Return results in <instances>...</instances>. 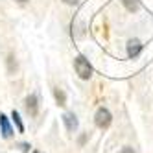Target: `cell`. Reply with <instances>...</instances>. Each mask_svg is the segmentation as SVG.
Wrapping results in <instances>:
<instances>
[{"instance_id":"6da1fadb","label":"cell","mask_w":153,"mask_h":153,"mask_svg":"<svg viewBox=\"0 0 153 153\" xmlns=\"http://www.w3.org/2000/svg\"><path fill=\"white\" fill-rule=\"evenodd\" d=\"M74 67H76V72H78V76L81 79H89L91 76H92V67H91V63L87 61L85 57H76L74 61Z\"/></svg>"},{"instance_id":"7a4b0ae2","label":"cell","mask_w":153,"mask_h":153,"mask_svg":"<svg viewBox=\"0 0 153 153\" xmlns=\"http://www.w3.org/2000/svg\"><path fill=\"white\" fill-rule=\"evenodd\" d=\"M111 120H113V116H111V113H109L105 107H100L96 111L94 122H96V126L100 127V129H107L109 126H111Z\"/></svg>"},{"instance_id":"3957f363","label":"cell","mask_w":153,"mask_h":153,"mask_svg":"<svg viewBox=\"0 0 153 153\" xmlns=\"http://www.w3.org/2000/svg\"><path fill=\"white\" fill-rule=\"evenodd\" d=\"M26 109H28L30 116H37V113H39V103H37V96L35 94H31V96L26 98Z\"/></svg>"},{"instance_id":"277c9868","label":"cell","mask_w":153,"mask_h":153,"mask_svg":"<svg viewBox=\"0 0 153 153\" xmlns=\"http://www.w3.org/2000/svg\"><path fill=\"white\" fill-rule=\"evenodd\" d=\"M0 127H2V137H4V138H11L13 129H11V126H9L6 114H0Z\"/></svg>"},{"instance_id":"5b68a950","label":"cell","mask_w":153,"mask_h":153,"mask_svg":"<svg viewBox=\"0 0 153 153\" xmlns=\"http://www.w3.org/2000/svg\"><path fill=\"white\" fill-rule=\"evenodd\" d=\"M140 50H142L140 41H137V39H131V41L127 42V53H129V57H137L138 53H140Z\"/></svg>"},{"instance_id":"8992f818","label":"cell","mask_w":153,"mask_h":153,"mask_svg":"<svg viewBox=\"0 0 153 153\" xmlns=\"http://www.w3.org/2000/svg\"><path fill=\"white\" fill-rule=\"evenodd\" d=\"M63 122H65V126H67V129L70 131V133H74L76 129H78V118H76L72 113H67L63 116Z\"/></svg>"},{"instance_id":"52a82bcc","label":"cell","mask_w":153,"mask_h":153,"mask_svg":"<svg viewBox=\"0 0 153 153\" xmlns=\"http://www.w3.org/2000/svg\"><path fill=\"white\" fill-rule=\"evenodd\" d=\"M124 6L129 9V11H137L138 9V0H124Z\"/></svg>"},{"instance_id":"ba28073f","label":"cell","mask_w":153,"mask_h":153,"mask_svg":"<svg viewBox=\"0 0 153 153\" xmlns=\"http://www.w3.org/2000/svg\"><path fill=\"white\" fill-rule=\"evenodd\" d=\"M53 96H56V100H57L59 105H65V92H63L61 89H56V91H53Z\"/></svg>"},{"instance_id":"9c48e42d","label":"cell","mask_w":153,"mask_h":153,"mask_svg":"<svg viewBox=\"0 0 153 153\" xmlns=\"http://www.w3.org/2000/svg\"><path fill=\"white\" fill-rule=\"evenodd\" d=\"M13 120H15V124H17V129L20 131V133H22V131H24V126H22V122H20V116H19V113L17 111H13Z\"/></svg>"},{"instance_id":"30bf717a","label":"cell","mask_w":153,"mask_h":153,"mask_svg":"<svg viewBox=\"0 0 153 153\" xmlns=\"http://www.w3.org/2000/svg\"><path fill=\"white\" fill-rule=\"evenodd\" d=\"M7 65H9V72H15L17 70V63H15V57L9 53L7 56Z\"/></svg>"},{"instance_id":"8fae6325","label":"cell","mask_w":153,"mask_h":153,"mask_svg":"<svg viewBox=\"0 0 153 153\" xmlns=\"http://www.w3.org/2000/svg\"><path fill=\"white\" fill-rule=\"evenodd\" d=\"M122 153H135V151L131 149V148H124V149H122Z\"/></svg>"},{"instance_id":"7c38bea8","label":"cell","mask_w":153,"mask_h":153,"mask_svg":"<svg viewBox=\"0 0 153 153\" xmlns=\"http://www.w3.org/2000/svg\"><path fill=\"white\" fill-rule=\"evenodd\" d=\"M67 4H70V6H74V4H78V0H65Z\"/></svg>"},{"instance_id":"4fadbf2b","label":"cell","mask_w":153,"mask_h":153,"mask_svg":"<svg viewBox=\"0 0 153 153\" xmlns=\"http://www.w3.org/2000/svg\"><path fill=\"white\" fill-rule=\"evenodd\" d=\"M17 2H19V4H26V2H28V0H17Z\"/></svg>"},{"instance_id":"5bb4252c","label":"cell","mask_w":153,"mask_h":153,"mask_svg":"<svg viewBox=\"0 0 153 153\" xmlns=\"http://www.w3.org/2000/svg\"><path fill=\"white\" fill-rule=\"evenodd\" d=\"M33 153H41V151H33Z\"/></svg>"}]
</instances>
